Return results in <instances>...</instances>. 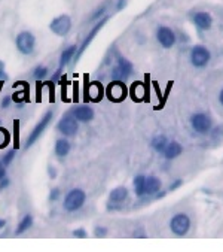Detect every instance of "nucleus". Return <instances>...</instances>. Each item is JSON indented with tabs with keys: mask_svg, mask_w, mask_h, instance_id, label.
I'll list each match as a JSON object with an SVG mask.
<instances>
[{
	"mask_svg": "<svg viewBox=\"0 0 223 252\" xmlns=\"http://www.w3.org/2000/svg\"><path fill=\"white\" fill-rule=\"evenodd\" d=\"M170 228L176 236H185L188 234L189 228H191V220L188 218V215L185 214H177L176 217H173V220L170 221Z\"/></svg>",
	"mask_w": 223,
	"mask_h": 252,
	"instance_id": "nucleus-3",
	"label": "nucleus"
},
{
	"mask_svg": "<svg viewBox=\"0 0 223 252\" xmlns=\"http://www.w3.org/2000/svg\"><path fill=\"white\" fill-rule=\"evenodd\" d=\"M167 145H168V140H167L165 136H161V134L153 137V140H152V146H153V149L156 151V153H164Z\"/></svg>",
	"mask_w": 223,
	"mask_h": 252,
	"instance_id": "nucleus-22",
	"label": "nucleus"
},
{
	"mask_svg": "<svg viewBox=\"0 0 223 252\" xmlns=\"http://www.w3.org/2000/svg\"><path fill=\"white\" fill-rule=\"evenodd\" d=\"M51 32H54L55 34L58 36H66L70 29H72V20L69 15H60L57 18H54L49 24Z\"/></svg>",
	"mask_w": 223,
	"mask_h": 252,
	"instance_id": "nucleus-5",
	"label": "nucleus"
},
{
	"mask_svg": "<svg viewBox=\"0 0 223 252\" xmlns=\"http://www.w3.org/2000/svg\"><path fill=\"white\" fill-rule=\"evenodd\" d=\"M210 53L208 49L202 45H196L191 51V62L195 67H205L210 62Z\"/></svg>",
	"mask_w": 223,
	"mask_h": 252,
	"instance_id": "nucleus-4",
	"label": "nucleus"
},
{
	"mask_svg": "<svg viewBox=\"0 0 223 252\" xmlns=\"http://www.w3.org/2000/svg\"><path fill=\"white\" fill-rule=\"evenodd\" d=\"M125 6V0H119L118 2V9H122Z\"/></svg>",
	"mask_w": 223,
	"mask_h": 252,
	"instance_id": "nucleus-40",
	"label": "nucleus"
},
{
	"mask_svg": "<svg viewBox=\"0 0 223 252\" xmlns=\"http://www.w3.org/2000/svg\"><path fill=\"white\" fill-rule=\"evenodd\" d=\"M84 203H85V192L79 188H75L64 198V209L67 212H76L84 206Z\"/></svg>",
	"mask_w": 223,
	"mask_h": 252,
	"instance_id": "nucleus-1",
	"label": "nucleus"
},
{
	"mask_svg": "<svg viewBox=\"0 0 223 252\" xmlns=\"http://www.w3.org/2000/svg\"><path fill=\"white\" fill-rule=\"evenodd\" d=\"M134 189H136V194L139 197L146 194V176H143V175L136 176V179H134Z\"/></svg>",
	"mask_w": 223,
	"mask_h": 252,
	"instance_id": "nucleus-21",
	"label": "nucleus"
},
{
	"mask_svg": "<svg viewBox=\"0 0 223 252\" xmlns=\"http://www.w3.org/2000/svg\"><path fill=\"white\" fill-rule=\"evenodd\" d=\"M86 100H92V102H100L103 98V87L98 82H91L86 87Z\"/></svg>",
	"mask_w": 223,
	"mask_h": 252,
	"instance_id": "nucleus-13",
	"label": "nucleus"
},
{
	"mask_svg": "<svg viewBox=\"0 0 223 252\" xmlns=\"http://www.w3.org/2000/svg\"><path fill=\"white\" fill-rule=\"evenodd\" d=\"M107 20H109V18H107V17H104V18H103L101 21H98V23H97V24H95V26L92 27V30H91V33H89V34L86 36V39H85V40L82 42V45H81V48L78 49V53L75 54V60H76V62H78V60L81 59V56L84 54V51H85V49L88 48V45H89V43L92 42V39H94V36H95V34H97V33H98V32H100L101 29H103V26H104V24L107 23Z\"/></svg>",
	"mask_w": 223,
	"mask_h": 252,
	"instance_id": "nucleus-11",
	"label": "nucleus"
},
{
	"mask_svg": "<svg viewBox=\"0 0 223 252\" xmlns=\"http://www.w3.org/2000/svg\"><path fill=\"white\" fill-rule=\"evenodd\" d=\"M156 37L159 40V43L164 46V48H171L176 42V34L171 29L168 27H161L158 29V33H156Z\"/></svg>",
	"mask_w": 223,
	"mask_h": 252,
	"instance_id": "nucleus-12",
	"label": "nucleus"
},
{
	"mask_svg": "<svg viewBox=\"0 0 223 252\" xmlns=\"http://www.w3.org/2000/svg\"><path fill=\"white\" fill-rule=\"evenodd\" d=\"M14 156H15V153H14V151H9V153H8V154H6V156H5V157L2 158L3 164H5V166H8V164H9V163H11V161L14 160Z\"/></svg>",
	"mask_w": 223,
	"mask_h": 252,
	"instance_id": "nucleus-30",
	"label": "nucleus"
},
{
	"mask_svg": "<svg viewBox=\"0 0 223 252\" xmlns=\"http://www.w3.org/2000/svg\"><path fill=\"white\" fill-rule=\"evenodd\" d=\"M127 197H128V189L125 187H118L110 192V201H113V203H121Z\"/></svg>",
	"mask_w": 223,
	"mask_h": 252,
	"instance_id": "nucleus-18",
	"label": "nucleus"
},
{
	"mask_svg": "<svg viewBox=\"0 0 223 252\" xmlns=\"http://www.w3.org/2000/svg\"><path fill=\"white\" fill-rule=\"evenodd\" d=\"M107 95L112 102H122L127 95V90H125V85L121 82V81H115L112 82L107 88Z\"/></svg>",
	"mask_w": 223,
	"mask_h": 252,
	"instance_id": "nucleus-9",
	"label": "nucleus"
},
{
	"mask_svg": "<svg viewBox=\"0 0 223 252\" xmlns=\"http://www.w3.org/2000/svg\"><path fill=\"white\" fill-rule=\"evenodd\" d=\"M104 11H106V6H103V8H100L98 11H95V14L91 17V20H95V18H98V17H101L103 14H104Z\"/></svg>",
	"mask_w": 223,
	"mask_h": 252,
	"instance_id": "nucleus-36",
	"label": "nucleus"
},
{
	"mask_svg": "<svg viewBox=\"0 0 223 252\" xmlns=\"http://www.w3.org/2000/svg\"><path fill=\"white\" fill-rule=\"evenodd\" d=\"M5 225H6V221H5V220H0V230H2Z\"/></svg>",
	"mask_w": 223,
	"mask_h": 252,
	"instance_id": "nucleus-41",
	"label": "nucleus"
},
{
	"mask_svg": "<svg viewBox=\"0 0 223 252\" xmlns=\"http://www.w3.org/2000/svg\"><path fill=\"white\" fill-rule=\"evenodd\" d=\"M180 154H182V146L179 142H168V145H167V148L164 151L165 158H168V160L177 158Z\"/></svg>",
	"mask_w": 223,
	"mask_h": 252,
	"instance_id": "nucleus-15",
	"label": "nucleus"
},
{
	"mask_svg": "<svg viewBox=\"0 0 223 252\" xmlns=\"http://www.w3.org/2000/svg\"><path fill=\"white\" fill-rule=\"evenodd\" d=\"M31 224H33L31 215H26V217L21 220V222L18 224V227H17V230H15V234H17V236H18V234H23L24 231H27V230L31 227Z\"/></svg>",
	"mask_w": 223,
	"mask_h": 252,
	"instance_id": "nucleus-23",
	"label": "nucleus"
},
{
	"mask_svg": "<svg viewBox=\"0 0 223 252\" xmlns=\"http://www.w3.org/2000/svg\"><path fill=\"white\" fill-rule=\"evenodd\" d=\"M6 79V75H5V64L3 62H0V81Z\"/></svg>",
	"mask_w": 223,
	"mask_h": 252,
	"instance_id": "nucleus-35",
	"label": "nucleus"
},
{
	"mask_svg": "<svg viewBox=\"0 0 223 252\" xmlns=\"http://www.w3.org/2000/svg\"><path fill=\"white\" fill-rule=\"evenodd\" d=\"M191 124H192V128L201 134H205L210 131L211 128V120L210 117H207L205 114H195L192 118H191Z\"/></svg>",
	"mask_w": 223,
	"mask_h": 252,
	"instance_id": "nucleus-8",
	"label": "nucleus"
},
{
	"mask_svg": "<svg viewBox=\"0 0 223 252\" xmlns=\"http://www.w3.org/2000/svg\"><path fill=\"white\" fill-rule=\"evenodd\" d=\"M107 234V230L104 228V227H95V230H94V236L95 237H104Z\"/></svg>",
	"mask_w": 223,
	"mask_h": 252,
	"instance_id": "nucleus-29",
	"label": "nucleus"
},
{
	"mask_svg": "<svg viewBox=\"0 0 223 252\" xmlns=\"http://www.w3.org/2000/svg\"><path fill=\"white\" fill-rule=\"evenodd\" d=\"M161 188V181L156 176L146 178V194H156Z\"/></svg>",
	"mask_w": 223,
	"mask_h": 252,
	"instance_id": "nucleus-20",
	"label": "nucleus"
},
{
	"mask_svg": "<svg viewBox=\"0 0 223 252\" xmlns=\"http://www.w3.org/2000/svg\"><path fill=\"white\" fill-rule=\"evenodd\" d=\"M11 100H12V97H5L3 102H2V108H8L9 103H11Z\"/></svg>",
	"mask_w": 223,
	"mask_h": 252,
	"instance_id": "nucleus-37",
	"label": "nucleus"
},
{
	"mask_svg": "<svg viewBox=\"0 0 223 252\" xmlns=\"http://www.w3.org/2000/svg\"><path fill=\"white\" fill-rule=\"evenodd\" d=\"M58 130L66 136H73L78 131V121H76L75 115L73 117L70 114L64 115L58 123Z\"/></svg>",
	"mask_w": 223,
	"mask_h": 252,
	"instance_id": "nucleus-10",
	"label": "nucleus"
},
{
	"mask_svg": "<svg viewBox=\"0 0 223 252\" xmlns=\"http://www.w3.org/2000/svg\"><path fill=\"white\" fill-rule=\"evenodd\" d=\"M9 187V179L8 178H3V179H0V189H5Z\"/></svg>",
	"mask_w": 223,
	"mask_h": 252,
	"instance_id": "nucleus-34",
	"label": "nucleus"
},
{
	"mask_svg": "<svg viewBox=\"0 0 223 252\" xmlns=\"http://www.w3.org/2000/svg\"><path fill=\"white\" fill-rule=\"evenodd\" d=\"M73 236L78 237V239H85V237H86V231L82 230V228H79V230H75V231H73Z\"/></svg>",
	"mask_w": 223,
	"mask_h": 252,
	"instance_id": "nucleus-31",
	"label": "nucleus"
},
{
	"mask_svg": "<svg viewBox=\"0 0 223 252\" xmlns=\"http://www.w3.org/2000/svg\"><path fill=\"white\" fill-rule=\"evenodd\" d=\"M75 54H76V45H70L69 48L64 49L63 54H61V57H60V69H58V73L61 72V69H63L66 64L70 63V60H72V57H73Z\"/></svg>",
	"mask_w": 223,
	"mask_h": 252,
	"instance_id": "nucleus-17",
	"label": "nucleus"
},
{
	"mask_svg": "<svg viewBox=\"0 0 223 252\" xmlns=\"http://www.w3.org/2000/svg\"><path fill=\"white\" fill-rule=\"evenodd\" d=\"M211 137H213L214 140H219L220 137H223V126L216 127V128L211 131Z\"/></svg>",
	"mask_w": 223,
	"mask_h": 252,
	"instance_id": "nucleus-27",
	"label": "nucleus"
},
{
	"mask_svg": "<svg viewBox=\"0 0 223 252\" xmlns=\"http://www.w3.org/2000/svg\"><path fill=\"white\" fill-rule=\"evenodd\" d=\"M51 120H52V112H46V114L43 115V118L37 123V126L33 128V131L30 133V136H28V139H27V148H30V146L40 137V134L45 131V128H46V126L51 123Z\"/></svg>",
	"mask_w": 223,
	"mask_h": 252,
	"instance_id": "nucleus-6",
	"label": "nucleus"
},
{
	"mask_svg": "<svg viewBox=\"0 0 223 252\" xmlns=\"http://www.w3.org/2000/svg\"><path fill=\"white\" fill-rule=\"evenodd\" d=\"M27 95H28V88H27V85H26L23 91H17V93L12 94V100H14L15 103L21 105V103H24V102H27V100H28Z\"/></svg>",
	"mask_w": 223,
	"mask_h": 252,
	"instance_id": "nucleus-24",
	"label": "nucleus"
},
{
	"mask_svg": "<svg viewBox=\"0 0 223 252\" xmlns=\"http://www.w3.org/2000/svg\"><path fill=\"white\" fill-rule=\"evenodd\" d=\"M219 100H220V103L223 105V90L220 91V95H219Z\"/></svg>",
	"mask_w": 223,
	"mask_h": 252,
	"instance_id": "nucleus-42",
	"label": "nucleus"
},
{
	"mask_svg": "<svg viewBox=\"0 0 223 252\" xmlns=\"http://www.w3.org/2000/svg\"><path fill=\"white\" fill-rule=\"evenodd\" d=\"M15 45L18 48V51L24 56H28L33 53L34 45H36V37L33 33L30 32H21L17 39H15Z\"/></svg>",
	"mask_w": 223,
	"mask_h": 252,
	"instance_id": "nucleus-2",
	"label": "nucleus"
},
{
	"mask_svg": "<svg viewBox=\"0 0 223 252\" xmlns=\"http://www.w3.org/2000/svg\"><path fill=\"white\" fill-rule=\"evenodd\" d=\"M48 170H49V176L54 179V178H55V175H57V172H55V169H54L52 166H48Z\"/></svg>",
	"mask_w": 223,
	"mask_h": 252,
	"instance_id": "nucleus-38",
	"label": "nucleus"
},
{
	"mask_svg": "<svg viewBox=\"0 0 223 252\" xmlns=\"http://www.w3.org/2000/svg\"><path fill=\"white\" fill-rule=\"evenodd\" d=\"M70 153V143L66 139H58L55 143V154L58 157H66Z\"/></svg>",
	"mask_w": 223,
	"mask_h": 252,
	"instance_id": "nucleus-19",
	"label": "nucleus"
},
{
	"mask_svg": "<svg viewBox=\"0 0 223 252\" xmlns=\"http://www.w3.org/2000/svg\"><path fill=\"white\" fill-rule=\"evenodd\" d=\"M133 73V64L127 60V59H122V57H118V66L113 69L112 72V76L113 79H127L128 76H131Z\"/></svg>",
	"mask_w": 223,
	"mask_h": 252,
	"instance_id": "nucleus-7",
	"label": "nucleus"
},
{
	"mask_svg": "<svg viewBox=\"0 0 223 252\" xmlns=\"http://www.w3.org/2000/svg\"><path fill=\"white\" fill-rule=\"evenodd\" d=\"M14 130H15V149L20 148V136H18V131H20V121L15 120L14 121Z\"/></svg>",
	"mask_w": 223,
	"mask_h": 252,
	"instance_id": "nucleus-28",
	"label": "nucleus"
},
{
	"mask_svg": "<svg viewBox=\"0 0 223 252\" xmlns=\"http://www.w3.org/2000/svg\"><path fill=\"white\" fill-rule=\"evenodd\" d=\"M9 140H11V134L6 128L0 127V149H3L9 145Z\"/></svg>",
	"mask_w": 223,
	"mask_h": 252,
	"instance_id": "nucleus-25",
	"label": "nucleus"
},
{
	"mask_svg": "<svg viewBox=\"0 0 223 252\" xmlns=\"http://www.w3.org/2000/svg\"><path fill=\"white\" fill-rule=\"evenodd\" d=\"M180 184H182V181H180V179H179V181H176V182H174V184H173V185L170 187V191H173V189H176V188H177V187H179Z\"/></svg>",
	"mask_w": 223,
	"mask_h": 252,
	"instance_id": "nucleus-39",
	"label": "nucleus"
},
{
	"mask_svg": "<svg viewBox=\"0 0 223 252\" xmlns=\"http://www.w3.org/2000/svg\"><path fill=\"white\" fill-rule=\"evenodd\" d=\"M46 75H48V69H46L45 66H37V67L33 70V78L37 79V81L43 79Z\"/></svg>",
	"mask_w": 223,
	"mask_h": 252,
	"instance_id": "nucleus-26",
	"label": "nucleus"
},
{
	"mask_svg": "<svg viewBox=\"0 0 223 252\" xmlns=\"http://www.w3.org/2000/svg\"><path fill=\"white\" fill-rule=\"evenodd\" d=\"M194 23L196 24V27H199L201 30H208L213 24V18L210 14L207 12H198L194 17Z\"/></svg>",
	"mask_w": 223,
	"mask_h": 252,
	"instance_id": "nucleus-14",
	"label": "nucleus"
},
{
	"mask_svg": "<svg viewBox=\"0 0 223 252\" xmlns=\"http://www.w3.org/2000/svg\"><path fill=\"white\" fill-rule=\"evenodd\" d=\"M3 178H6V166L0 160V179H3Z\"/></svg>",
	"mask_w": 223,
	"mask_h": 252,
	"instance_id": "nucleus-33",
	"label": "nucleus"
},
{
	"mask_svg": "<svg viewBox=\"0 0 223 252\" xmlns=\"http://www.w3.org/2000/svg\"><path fill=\"white\" fill-rule=\"evenodd\" d=\"M73 115H75V118H76L78 121L88 123V121H91V120L94 118V111H92L91 108H88V106H81V108L75 109Z\"/></svg>",
	"mask_w": 223,
	"mask_h": 252,
	"instance_id": "nucleus-16",
	"label": "nucleus"
},
{
	"mask_svg": "<svg viewBox=\"0 0 223 252\" xmlns=\"http://www.w3.org/2000/svg\"><path fill=\"white\" fill-rule=\"evenodd\" d=\"M58 195H60V191L55 188V189H51V194H49V200L51 201H54V200H57L58 198Z\"/></svg>",
	"mask_w": 223,
	"mask_h": 252,
	"instance_id": "nucleus-32",
	"label": "nucleus"
}]
</instances>
